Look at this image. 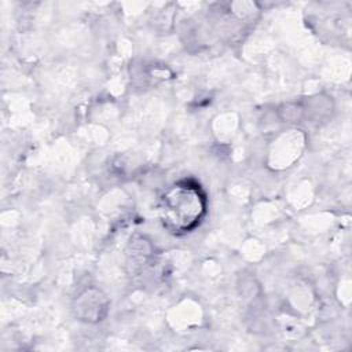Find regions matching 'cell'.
Returning a JSON list of instances; mask_svg holds the SVG:
<instances>
[{
    "mask_svg": "<svg viewBox=\"0 0 352 352\" xmlns=\"http://www.w3.org/2000/svg\"><path fill=\"white\" fill-rule=\"evenodd\" d=\"M208 199L198 183L182 180L172 184L160 202L164 227L175 234L195 230L206 214Z\"/></svg>",
    "mask_w": 352,
    "mask_h": 352,
    "instance_id": "6da1fadb",
    "label": "cell"
},
{
    "mask_svg": "<svg viewBox=\"0 0 352 352\" xmlns=\"http://www.w3.org/2000/svg\"><path fill=\"white\" fill-rule=\"evenodd\" d=\"M109 298L106 294L95 287L89 286L81 290L73 304V311L76 318L88 323H96L106 318L109 312Z\"/></svg>",
    "mask_w": 352,
    "mask_h": 352,
    "instance_id": "7a4b0ae2",
    "label": "cell"
}]
</instances>
